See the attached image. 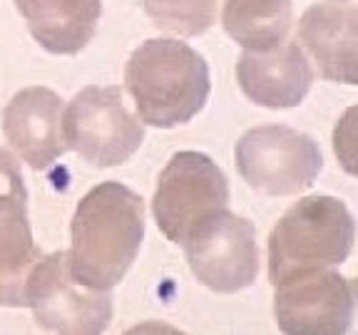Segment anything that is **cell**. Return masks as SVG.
Here are the masks:
<instances>
[{
	"mask_svg": "<svg viewBox=\"0 0 358 335\" xmlns=\"http://www.w3.org/2000/svg\"><path fill=\"white\" fill-rule=\"evenodd\" d=\"M17 162L0 147V306H28V276L40 261Z\"/></svg>",
	"mask_w": 358,
	"mask_h": 335,
	"instance_id": "obj_10",
	"label": "cell"
},
{
	"mask_svg": "<svg viewBox=\"0 0 358 335\" xmlns=\"http://www.w3.org/2000/svg\"><path fill=\"white\" fill-rule=\"evenodd\" d=\"M182 244L194 278L214 293H236L257 281V229L227 207L199 218Z\"/></svg>",
	"mask_w": 358,
	"mask_h": 335,
	"instance_id": "obj_6",
	"label": "cell"
},
{
	"mask_svg": "<svg viewBox=\"0 0 358 335\" xmlns=\"http://www.w3.org/2000/svg\"><path fill=\"white\" fill-rule=\"evenodd\" d=\"M299 43L311 52L329 82L358 84V8L338 3L311 6L299 20Z\"/></svg>",
	"mask_w": 358,
	"mask_h": 335,
	"instance_id": "obj_13",
	"label": "cell"
},
{
	"mask_svg": "<svg viewBox=\"0 0 358 335\" xmlns=\"http://www.w3.org/2000/svg\"><path fill=\"white\" fill-rule=\"evenodd\" d=\"M3 134L35 172L52 167L67 151L65 107L50 87H25L3 110Z\"/></svg>",
	"mask_w": 358,
	"mask_h": 335,
	"instance_id": "obj_11",
	"label": "cell"
},
{
	"mask_svg": "<svg viewBox=\"0 0 358 335\" xmlns=\"http://www.w3.org/2000/svg\"><path fill=\"white\" fill-rule=\"evenodd\" d=\"M70 271L83 285L112 290L127 276L145 239V201L120 181L92 186L75 209Z\"/></svg>",
	"mask_w": 358,
	"mask_h": 335,
	"instance_id": "obj_1",
	"label": "cell"
},
{
	"mask_svg": "<svg viewBox=\"0 0 358 335\" xmlns=\"http://www.w3.org/2000/svg\"><path fill=\"white\" fill-rule=\"evenodd\" d=\"M229 204L227 177L201 151H177L157 179L152 214L172 244H182L187 231L207 214Z\"/></svg>",
	"mask_w": 358,
	"mask_h": 335,
	"instance_id": "obj_8",
	"label": "cell"
},
{
	"mask_svg": "<svg viewBox=\"0 0 358 335\" xmlns=\"http://www.w3.org/2000/svg\"><path fill=\"white\" fill-rule=\"evenodd\" d=\"M236 80L254 105L286 110L308 95L313 70L296 43H281L268 50H246L236 62Z\"/></svg>",
	"mask_w": 358,
	"mask_h": 335,
	"instance_id": "obj_12",
	"label": "cell"
},
{
	"mask_svg": "<svg viewBox=\"0 0 358 335\" xmlns=\"http://www.w3.org/2000/svg\"><path fill=\"white\" fill-rule=\"evenodd\" d=\"M67 149L95 169L124 164L145 142V127L124 107L117 84H87L65 110Z\"/></svg>",
	"mask_w": 358,
	"mask_h": 335,
	"instance_id": "obj_4",
	"label": "cell"
},
{
	"mask_svg": "<svg viewBox=\"0 0 358 335\" xmlns=\"http://www.w3.org/2000/svg\"><path fill=\"white\" fill-rule=\"evenodd\" d=\"M334 151L343 172L358 177V105L348 107L336 122Z\"/></svg>",
	"mask_w": 358,
	"mask_h": 335,
	"instance_id": "obj_17",
	"label": "cell"
},
{
	"mask_svg": "<svg viewBox=\"0 0 358 335\" xmlns=\"http://www.w3.org/2000/svg\"><path fill=\"white\" fill-rule=\"evenodd\" d=\"M157 28L194 38L207 33L217 20V0H142Z\"/></svg>",
	"mask_w": 358,
	"mask_h": 335,
	"instance_id": "obj_16",
	"label": "cell"
},
{
	"mask_svg": "<svg viewBox=\"0 0 358 335\" xmlns=\"http://www.w3.org/2000/svg\"><path fill=\"white\" fill-rule=\"evenodd\" d=\"M28 306L52 333H102L112 320L110 290L83 285L70 271L67 251L40 256L28 276Z\"/></svg>",
	"mask_w": 358,
	"mask_h": 335,
	"instance_id": "obj_7",
	"label": "cell"
},
{
	"mask_svg": "<svg viewBox=\"0 0 358 335\" xmlns=\"http://www.w3.org/2000/svg\"><path fill=\"white\" fill-rule=\"evenodd\" d=\"M336 3H346V0H336Z\"/></svg>",
	"mask_w": 358,
	"mask_h": 335,
	"instance_id": "obj_18",
	"label": "cell"
},
{
	"mask_svg": "<svg viewBox=\"0 0 358 335\" xmlns=\"http://www.w3.org/2000/svg\"><path fill=\"white\" fill-rule=\"evenodd\" d=\"M124 84L142 124L172 129L187 124L207 105L212 80L204 57L187 43L155 38L129 55Z\"/></svg>",
	"mask_w": 358,
	"mask_h": 335,
	"instance_id": "obj_2",
	"label": "cell"
},
{
	"mask_svg": "<svg viewBox=\"0 0 358 335\" xmlns=\"http://www.w3.org/2000/svg\"><path fill=\"white\" fill-rule=\"evenodd\" d=\"M274 315L281 333H358V278L324 268L276 285Z\"/></svg>",
	"mask_w": 358,
	"mask_h": 335,
	"instance_id": "obj_9",
	"label": "cell"
},
{
	"mask_svg": "<svg viewBox=\"0 0 358 335\" xmlns=\"http://www.w3.org/2000/svg\"><path fill=\"white\" fill-rule=\"evenodd\" d=\"M236 172L268 196H294L313 186L324 167L319 144L284 124L254 127L234 147Z\"/></svg>",
	"mask_w": 358,
	"mask_h": 335,
	"instance_id": "obj_5",
	"label": "cell"
},
{
	"mask_svg": "<svg viewBox=\"0 0 358 335\" xmlns=\"http://www.w3.org/2000/svg\"><path fill=\"white\" fill-rule=\"evenodd\" d=\"M291 17V0H227L222 25L244 50H268L286 40Z\"/></svg>",
	"mask_w": 358,
	"mask_h": 335,
	"instance_id": "obj_15",
	"label": "cell"
},
{
	"mask_svg": "<svg viewBox=\"0 0 358 335\" xmlns=\"http://www.w3.org/2000/svg\"><path fill=\"white\" fill-rule=\"evenodd\" d=\"M356 241L346 204L334 196H306L279 218L268 236V281H286L341 266Z\"/></svg>",
	"mask_w": 358,
	"mask_h": 335,
	"instance_id": "obj_3",
	"label": "cell"
},
{
	"mask_svg": "<svg viewBox=\"0 0 358 335\" xmlns=\"http://www.w3.org/2000/svg\"><path fill=\"white\" fill-rule=\"evenodd\" d=\"M30 35L52 55H78L95 38L102 0H15Z\"/></svg>",
	"mask_w": 358,
	"mask_h": 335,
	"instance_id": "obj_14",
	"label": "cell"
}]
</instances>
